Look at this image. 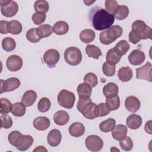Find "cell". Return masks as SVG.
<instances>
[{"label":"cell","instance_id":"13","mask_svg":"<svg viewBox=\"0 0 152 152\" xmlns=\"http://www.w3.org/2000/svg\"><path fill=\"white\" fill-rule=\"evenodd\" d=\"M33 143V138L29 135H21L15 142V147L20 151H26L28 149Z\"/></svg>","mask_w":152,"mask_h":152},{"label":"cell","instance_id":"9","mask_svg":"<svg viewBox=\"0 0 152 152\" xmlns=\"http://www.w3.org/2000/svg\"><path fill=\"white\" fill-rule=\"evenodd\" d=\"M1 88L0 93L2 94L4 92L12 91L18 88L20 86V81L18 78L15 77H12L8 78L6 80H1Z\"/></svg>","mask_w":152,"mask_h":152},{"label":"cell","instance_id":"30","mask_svg":"<svg viewBox=\"0 0 152 152\" xmlns=\"http://www.w3.org/2000/svg\"><path fill=\"white\" fill-rule=\"evenodd\" d=\"M115 125L116 121L113 118H109L100 124L99 129L102 132H109L115 128Z\"/></svg>","mask_w":152,"mask_h":152},{"label":"cell","instance_id":"53","mask_svg":"<svg viewBox=\"0 0 152 152\" xmlns=\"http://www.w3.org/2000/svg\"><path fill=\"white\" fill-rule=\"evenodd\" d=\"M33 151H47L48 150L43 146H39V147H37Z\"/></svg>","mask_w":152,"mask_h":152},{"label":"cell","instance_id":"10","mask_svg":"<svg viewBox=\"0 0 152 152\" xmlns=\"http://www.w3.org/2000/svg\"><path fill=\"white\" fill-rule=\"evenodd\" d=\"M43 61L50 68L55 67L58 62L60 55L59 52L54 49H50L46 50L43 55Z\"/></svg>","mask_w":152,"mask_h":152},{"label":"cell","instance_id":"25","mask_svg":"<svg viewBox=\"0 0 152 152\" xmlns=\"http://www.w3.org/2000/svg\"><path fill=\"white\" fill-rule=\"evenodd\" d=\"M122 56L115 49L112 48L109 49L106 54V62L111 65H115L118 64L121 59Z\"/></svg>","mask_w":152,"mask_h":152},{"label":"cell","instance_id":"6","mask_svg":"<svg viewBox=\"0 0 152 152\" xmlns=\"http://www.w3.org/2000/svg\"><path fill=\"white\" fill-rule=\"evenodd\" d=\"M75 96L74 94L66 90H62L58 96V104L65 108L71 109L75 103Z\"/></svg>","mask_w":152,"mask_h":152},{"label":"cell","instance_id":"1","mask_svg":"<svg viewBox=\"0 0 152 152\" xmlns=\"http://www.w3.org/2000/svg\"><path fill=\"white\" fill-rule=\"evenodd\" d=\"M88 21L97 30H104L110 27L115 21L114 15L99 7H93L88 14Z\"/></svg>","mask_w":152,"mask_h":152},{"label":"cell","instance_id":"7","mask_svg":"<svg viewBox=\"0 0 152 152\" xmlns=\"http://www.w3.org/2000/svg\"><path fill=\"white\" fill-rule=\"evenodd\" d=\"M1 11L2 14L6 17H12L18 12V6L14 1H0Z\"/></svg>","mask_w":152,"mask_h":152},{"label":"cell","instance_id":"16","mask_svg":"<svg viewBox=\"0 0 152 152\" xmlns=\"http://www.w3.org/2000/svg\"><path fill=\"white\" fill-rule=\"evenodd\" d=\"M62 140V135L59 130L53 129L51 130L47 137V141L49 144L52 147L58 146Z\"/></svg>","mask_w":152,"mask_h":152},{"label":"cell","instance_id":"12","mask_svg":"<svg viewBox=\"0 0 152 152\" xmlns=\"http://www.w3.org/2000/svg\"><path fill=\"white\" fill-rule=\"evenodd\" d=\"M23 63V59L21 57L16 55H12L7 58L6 66L9 71L15 72L21 68Z\"/></svg>","mask_w":152,"mask_h":152},{"label":"cell","instance_id":"34","mask_svg":"<svg viewBox=\"0 0 152 152\" xmlns=\"http://www.w3.org/2000/svg\"><path fill=\"white\" fill-rule=\"evenodd\" d=\"M16 43L14 39L10 37H7L3 39L2 41V48L6 52H11L15 49Z\"/></svg>","mask_w":152,"mask_h":152},{"label":"cell","instance_id":"14","mask_svg":"<svg viewBox=\"0 0 152 152\" xmlns=\"http://www.w3.org/2000/svg\"><path fill=\"white\" fill-rule=\"evenodd\" d=\"M145 59L144 53L140 49L132 50L128 56L129 63L132 65H139L144 62Z\"/></svg>","mask_w":152,"mask_h":152},{"label":"cell","instance_id":"3","mask_svg":"<svg viewBox=\"0 0 152 152\" xmlns=\"http://www.w3.org/2000/svg\"><path fill=\"white\" fill-rule=\"evenodd\" d=\"M122 28L118 25L112 26L100 34V42L103 45H109L115 41L122 34Z\"/></svg>","mask_w":152,"mask_h":152},{"label":"cell","instance_id":"4","mask_svg":"<svg viewBox=\"0 0 152 152\" xmlns=\"http://www.w3.org/2000/svg\"><path fill=\"white\" fill-rule=\"evenodd\" d=\"M132 31L137 33L141 40L143 39H152V30L151 28L146 25L145 22L142 20H136L131 25Z\"/></svg>","mask_w":152,"mask_h":152},{"label":"cell","instance_id":"42","mask_svg":"<svg viewBox=\"0 0 152 152\" xmlns=\"http://www.w3.org/2000/svg\"><path fill=\"white\" fill-rule=\"evenodd\" d=\"M105 9L110 14L114 15L119 5L115 0H106L104 2Z\"/></svg>","mask_w":152,"mask_h":152},{"label":"cell","instance_id":"15","mask_svg":"<svg viewBox=\"0 0 152 152\" xmlns=\"http://www.w3.org/2000/svg\"><path fill=\"white\" fill-rule=\"evenodd\" d=\"M140 105L141 103L139 99L135 96H130L125 99V107L130 112L134 113L138 111L140 108Z\"/></svg>","mask_w":152,"mask_h":152},{"label":"cell","instance_id":"24","mask_svg":"<svg viewBox=\"0 0 152 152\" xmlns=\"http://www.w3.org/2000/svg\"><path fill=\"white\" fill-rule=\"evenodd\" d=\"M132 71L129 66H122L118 72V77L119 79L123 82H127L132 78Z\"/></svg>","mask_w":152,"mask_h":152},{"label":"cell","instance_id":"22","mask_svg":"<svg viewBox=\"0 0 152 152\" xmlns=\"http://www.w3.org/2000/svg\"><path fill=\"white\" fill-rule=\"evenodd\" d=\"M119 87L114 83H109L103 88V93L106 98H110L118 95Z\"/></svg>","mask_w":152,"mask_h":152},{"label":"cell","instance_id":"19","mask_svg":"<svg viewBox=\"0 0 152 152\" xmlns=\"http://www.w3.org/2000/svg\"><path fill=\"white\" fill-rule=\"evenodd\" d=\"M69 134L74 137H80L82 136L85 132V128L81 122H76L72 124L68 129Z\"/></svg>","mask_w":152,"mask_h":152},{"label":"cell","instance_id":"21","mask_svg":"<svg viewBox=\"0 0 152 152\" xmlns=\"http://www.w3.org/2000/svg\"><path fill=\"white\" fill-rule=\"evenodd\" d=\"M50 120L45 116H39L33 121L34 127L39 131H45L50 126Z\"/></svg>","mask_w":152,"mask_h":152},{"label":"cell","instance_id":"33","mask_svg":"<svg viewBox=\"0 0 152 152\" xmlns=\"http://www.w3.org/2000/svg\"><path fill=\"white\" fill-rule=\"evenodd\" d=\"M11 113L17 117H21L26 113V106L20 102H16L12 104Z\"/></svg>","mask_w":152,"mask_h":152},{"label":"cell","instance_id":"27","mask_svg":"<svg viewBox=\"0 0 152 152\" xmlns=\"http://www.w3.org/2000/svg\"><path fill=\"white\" fill-rule=\"evenodd\" d=\"M95 33L93 30L85 29L80 33V39L81 42L85 43H88L93 42L95 38Z\"/></svg>","mask_w":152,"mask_h":152},{"label":"cell","instance_id":"23","mask_svg":"<svg viewBox=\"0 0 152 152\" xmlns=\"http://www.w3.org/2000/svg\"><path fill=\"white\" fill-rule=\"evenodd\" d=\"M37 93L33 90L26 91L22 97L21 103H23L26 107L32 106L36 102L37 99Z\"/></svg>","mask_w":152,"mask_h":152},{"label":"cell","instance_id":"18","mask_svg":"<svg viewBox=\"0 0 152 152\" xmlns=\"http://www.w3.org/2000/svg\"><path fill=\"white\" fill-rule=\"evenodd\" d=\"M126 125L131 129H137L142 125V118L136 114H131L126 118Z\"/></svg>","mask_w":152,"mask_h":152},{"label":"cell","instance_id":"46","mask_svg":"<svg viewBox=\"0 0 152 152\" xmlns=\"http://www.w3.org/2000/svg\"><path fill=\"white\" fill-rule=\"evenodd\" d=\"M119 144L121 148L124 151H130L133 147L132 140L128 136H126L123 140H121Z\"/></svg>","mask_w":152,"mask_h":152},{"label":"cell","instance_id":"28","mask_svg":"<svg viewBox=\"0 0 152 152\" xmlns=\"http://www.w3.org/2000/svg\"><path fill=\"white\" fill-rule=\"evenodd\" d=\"M53 27L49 24H43L37 28V34L40 38H45L49 37L53 33Z\"/></svg>","mask_w":152,"mask_h":152},{"label":"cell","instance_id":"52","mask_svg":"<svg viewBox=\"0 0 152 152\" xmlns=\"http://www.w3.org/2000/svg\"><path fill=\"white\" fill-rule=\"evenodd\" d=\"M151 121H150V122L149 123V126H148V124H147V122L145 124V131L147 132V133H148V134H151Z\"/></svg>","mask_w":152,"mask_h":152},{"label":"cell","instance_id":"41","mask_svg":"<svg viewBox=\"0 0 152 152\" xmlns=\"http://www.w3.org/2000/svg\"><path fill=\"white\" fill-rule=\"evenodd\" d=\"M110 110L108 109L106 103H100L96 106V115L97 117H103L107 115L110 113Z\"/></svg>","mask_w":152,"mask_h":152},{"label":"cell","instance_id":"50","mask_svg":"<svg viewBox=\"0 0 152 152\" xmlns=\"http://www.w3.org/2000/svg\"><path fill=\"white\" fill-rule=\"evenodd\" d=\"M129 40L133 44H137L141 40L139 36L133 31H131L129 33Z\"/></svg>","mask_w":152,"mask_h":152},{"label":"cell","instance_id":"26","mask_svg":"<svg viewBox=\"0 0 152 152\" xmlns=\"http://www.w3.org/2000/svg\"><path fill=\"white\" fill-rule=\"evenodd\" d=\"M68 24L64 21H57L53 27L54 33L58 35H64L68 31Z\"/></svg>","mask_w":152,"mask_h":152},{"label":"cell","instance_id":"32","mask_svg":"<svg viewBox=\"0 0 152 152\" xmlns=\"http://www.w3.org/2000/svg\"><path fill=\"white\" fill-rule=\"evenodd\" d=\"M77 93L79 97H90L92 91V87L86 83H81L77 87Z\"/></svg>","mask_w":152,"mask_h":152},{"label":"cell","instance_id":"35","mask_svg":"<svg viewBox=\"0 0 152 152\" xmlns=\"http://www.w3.org/2000/svg\"><path fill=\"white\" fill-rule=\"evenodd\" d=\"M106 104L108 109L111 110H116L120 106V99L119 97L116 95L110 98H106Z\"/></svg>","mask_w":152,"mask_h":152},{"label":"cell","instance_id":"45","mask_svg":"<svg viewBox=\"0 0 152 152\" xmlns=\"http://www.w3.org/2000/svg\"><path fill=\"white\" fill-rule=\"evenodd\" d=\"M116 66L115 65H111L107 62L103 63L102 66V70L103 74L107 77H112L115 73Z\"/></svg>","mask_w":152,"mask_h":152},{"label":"cell","instance_id":"31","mask_svg":"<svg viewBox=\"0 0 152 152\" xmlns=\"http://www.w3.org/2000/svg\"><path fill=\"white\" fill-rule=\"evenodd\" d=\"M8 33L17 35L21 33L22 31V24L17 20H11L8 23Z\"/></svg>","mask_w":152,"mask_h":152},{"label":"cell","instance_id":"37","mask_svg":"<svg viewBox=\"0 0 152 152\" xmlns=\"http://www.w3.org/2000/svg\"><path fill=\"white\" fill-rule=\"evenodd\" d=\"M129 44L126 40H121L116 43L114 48L121 56H122L126 54V53L129 49Z\"/></svg>","mask_w":152,"mask_h":152},{"label":"cell","instance_id":"39","mask_svg":"<svg viewBox=\"0 0 152 152\" xmlns=\"http://www.w3.org/2000/svg\"><path fill=\"white\" fill-rule=\"evenodd\" d=\"M0 112L2 115H5L11 111L12 104L11 102L5 98L0 99Z\"/></svg>","mask_w":152,"mask_h":152},{"label":"cell","instance_id":"8","mask_svg":"<svg viewBox=\"0 0 152 152\" xmlns=\"http://www.w3.org/2000/svg\"><path fill=\"white\" fill-rule=\"evenodd\" d=\"M86 146L88 150L91 151H99L103 146V140L97 135H88L85 141Z\"/></svg>","mask_w":152,"mask_h":152},{"label":"cell","instance_id":"47","mask_svg":"<svg viewBox=\"0 0 152 152\" xmlns=\"http://www.w3.org/2000/svg\"><path fill=\"white\" fill-rule=\"evenodd\" d=\"M46 17V15L45 13L36 12L33 14L31 17V19L33 22L36 25H39L43 23L45 21Z\"/></svg>","mask_w":152,"mask_h":152},{"label":"cell","instance_id":"38","mask_svg":"<svg viewBox=\"0 0 152 152\" xmlns=\"http://www.w3.org/2000/svg\"><path fill=\"white\" fill-rule=\"evenodd\" d=\"M34 10L37 12L46 13L48 11L49 6L48 2L46 1L38 0L34 2Z\"/></svg>","mask_w":152,"mask_h":152},{"label":"cell","instance_id":"49","mask_svg":"<svg viewBox=\"0 0 152 152\" xmlns=\"http://www.w3.org/2000/svg\"><path fill=\"white\" fill-rule=\"evenodd\" d=\"M22 135V134L18 131H13L12 132H11L8 136V141L10 142V143L14 146L15 144V142L16 141H17V140L18 139V138Z\"/></svg>","mask_w":152,"mask_h":152},{"label":"cell","instance_id":"11","mask_svg":"<svg viewBox=\"0 0 152 152\" xmlns=\"http://www.w3.org/2000/svg\"><path fill=\"white\" fill-rule=\"evenodd\" d=\"M151 67L152 65L150 62H147L145 65L136 69V78L137 79L144 80L151 82Z\"/></svg>","mask_w":152,"mask_h":152},{"label":"cell","instance_id":"44","mask_svg":"<svg viewBox=\"0 0 152 152\" xmlns=\"http://www.w3.org/2000/svg\"><path fill=\"white\" fill-rule=\"evenodd\" d=\"M26 38L27 40L31 43H37L41 40L37 34V28L29 29L26 33Z\"/></svg>","mask_w":152,"mask_h":152},{"label":"cell","instance_id":"20","mask_svg":"<svg viewBox=\"0 0 152 152\" xmlns=\"http://www.w3.org/2000/svg\"><path fill=\"white\" fill-rule=\"evenodd\" d=\"M69 119L68 113L65 110H58L53 115V121L55 123L59 126L66 125Z\"/></svg>","mask_w":152,"mask_h":152},{"label":"cell","instance_id":"48","mask_svg":"<svg viewBox=\"0 0 152 152\" xmlns=\"http://www.w3.org/2000/svg\"><path fill=\"white\" fill-rule=\"evenodd\" d=\"M1 127L4 128L5 129H8L11 128L12 125V120L11 118L8 116V115H2L1 116Z\"/></svg>","mask_w":152,"mask_h":152},{"label":"cell","instance_id":"51","mask_svg":"<svg viewBox=\"0 0 152 152\" xmlns=\"http://www.w3.org/2000/svg\"><path fill=\"white\" fill-rule=\"evenodd\" d=\"M8 21L1 20L0 21V33L1 34H5L8 33Z\"/></svg>","mask_w":152,"mask_h":152},{"label":"cell","instance_id":"29","mask_svg":"<svg viewBox=\"0 0 152 152\" xmlns=\"http://www.w3.org/2000/svg\"><path fill=\"white\" fill-rule=\"evenodd\" d=\"M86 52L90 58L99 59L102 55V51L99 47L94 45H88L86 48Z\"/></svg>","mask_w":152,"mask_h":152},{"label":"cell","instance_id":"17","mask_svg":"<svg viewBox=\"0 0 152 152\" xmlns=\"http://www.w3.org/2000/svg\"><path fill=\"white\" fill-rule=\"evenodd\" d=\"M127 131V127L125 125L118 124L112 130V135L115 140L121 141L126 137Z\"/></svg>","mask_w":152,"mask_h":152},{"label":"cell","instance_id":"5","mask_svg":"<svg viewBox=\"0 0 152 152\" xmlns=\"http://www.w3.org/2000/svg\"><path fill=\"white\" fill-rule=\"evenodd\" d=\"M65 62L70 65H78L82 60V53L80 49L75 46L68 48L64 52Z\"/></svg>","mask_w":152,"mask_h":152},{"label":"cell","instance_id":"40","mask_svg":"<svg viewBox=\"0 0 152 152\" xmlns=\"http://www.w3.org/2000/svg\"><path fill=\"white\" fill-rule=\"evenodd\" d=\"M51 102L50 100L47 97H43L40 99L38 104L37 108L40 112H46L50 107Z\"/></svg>","mask_w":152,"mask_h":152},{"label":"cell","instance_id":"36","mask_svg":"<svg viewBox=\"0 0 152 152\" xmlns=\"http://www.w3.org/2000/svg\"><path fill=\"white\" fill-rule=\"evenodd\" d=\"M129 14V8L126 5H119L114 15L118 20L125 19Z\"/></svg>","mask_w":152,"mask_h":152},{"label":"cell","instance_id":"43","mask_svg":"<svg viewBox=\"0 0 152 152\" xmlns=\"http://www.w3.org/2000/svg\"><path fill=\"white\" fill-rule=\"evenodd\" d=\"M84 81L90 85L91 87H94L98 84L97 77L94 73L88 72L85 75L84 77Z\"/></svg>","mask_w":152,"mask_h":152},{"label":"cell","instance_id":"2","mask_svg":"<svg viewBox=\"0 0 152 152\" xmlns=\"http://www.w3.org/2000/svg\"><path fill=\"white\" fill-rule=\"evenodd\" d=\"M96 106L97 104L93 103L90 97H79L77 107L84 117L88 119H93L97 118L96 115Z\"/></svg>","mask_w":152,"mask_h":152}]
</instances>
